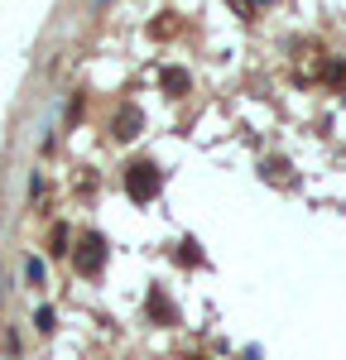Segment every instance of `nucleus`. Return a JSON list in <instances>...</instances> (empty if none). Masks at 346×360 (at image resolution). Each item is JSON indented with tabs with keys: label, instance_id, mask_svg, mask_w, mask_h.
<instances>
[{
	"label": "nucleus",
	"instance_id": "nucleus-4",
	"mask_svg": "<svg viewBox=\"0 0 346 360\" xmlns=\"http://www.w3.org/2000/svg\"><path fill=\"white\" fill-rule=\"evenodd\" d=\"M183 82H188V72H183V68H169V72H164V86H169V91H178Z\"/></svg>",
	"mask_w": 346,
	"mask_h": 360
},
{
	"label": "nucleus",
	"instance_id": "nucleus-3",
	"mask_svg": "<svg viewBox=\"0 0 346 360\" xmlns=\"http://www.w3.org/2000/svg\"><path fill=\"white\" fill-rule=\"evenodd\" d=\"M135 130H140V111H135V106H125V111L115 115V135H120V139H130Z\"/></svg>",
	"mask_w": 346,
	"mask_h": 360
},
{
	"label": "nucleus",
	"instance_id": "nucleus-1",
	"mask_svg": "<svg viewBox=\"0 0 346 360\" xmlns=\"http://www.w3.org/2000/svg\"><path fill=\"white\" fill-rule=\"evenodd\" d=\"M125 193L135 197V202H149V197L159 193V168L144 164V159H140V164H130V168H125Z\"/></svg>",
	"mask_w": 346,
	"mask_h": 360
},
{
	"label": "nucleus",
	"instance_id": "nucleus-2",
	"mask_svg": "<svg viewBox=\"0 0 346 360\" xmlns=\"http://www.w3.org/2000/svg\"><path fill=\"white\" fill-rule=\"evenodd\" d=\"M101 259H106V245H101L96 236H86L82 245H77V269H82V274H96Z\"/></svg>",
	"mask_w": 346,
	"mask_h": 360
}]
</instances>
